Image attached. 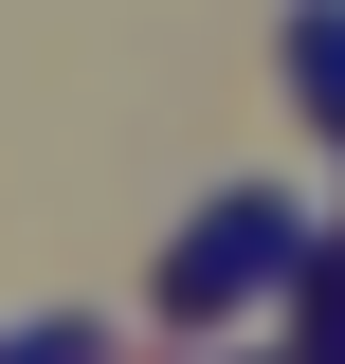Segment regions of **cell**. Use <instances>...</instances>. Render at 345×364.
I'll list each match as a JSON object with an SVG mask.
<instances>
[{
	"instance_id": "obj_3",
	"label": "cell",
	"mask_w": 345,
	"mask_h": 364,
	"mask_svg": "<svg viewBox=\"0 0 345 364\" xmlns=\"http://www.w3.org/2000/svg\"><path fill=\"white\" fill-rule=\"evenodd\" d=\"M0 364H91V328H73V310H37V328H18Z\"/></svg>"
},
{
	"instance_id": "obj_1",
	"label": "cell",
	"mask_w": 345,
	"mask_h": 364,
	"mask_svg": "<svg viewBox=\"0 0 345 364\" xmlns=\"http://www.w3.org/2000/svg\"><path fill=\"white\" fill-rule=\"evenodd\" d=\"M291 255H309V219H291V200H218V219H200V237L164 255V310L200 328V310H236V291H273Z\"/></svg>"
},
{
	"instance_id": "obj_2",
	"label": "cell",
	"mask_w": 345,
	"mask_h": 364,
	"mask_svg": "<svg viewBox=\"0 0 345 364\" xmlns=\"http://www.w3.org/2000/svg\"><path fill=\"white\" fill-rule=\"evenodd\" d=\"M291 91L345 128V0H291Z\"/></svg>"
}]
</instances>
